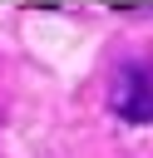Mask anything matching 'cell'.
Masks as SVG:
<instances>
[{
	"label": "cell",
	"instance_id": "6da1fadb",
	"mask_svg": "<svg viewBox=\"0 0 153 158\" xmlns=\"http://www.w3.org/2000/svg\"><path fill=\"white\" fill-rule=\"evenodd\" d=\"M109 109L123 123H153V49L123 54L109 79Z\"/></svg>",
	"mask_w": 153,
	"mask_h": 158
},
{
	"label": "cell",
	"instance_id": "7a4b0ae2",
	"mask_svg": "<svg viewBox=\"0 0 153 158\" xmlns=\"http://www.w3.org/2000/svg\"><path fill=\"white\" fill-rule=\"evenodd\" d=\"M5 109H10V69L0 64V118H5Z\"/></svg>",
	"mask_w": 153,
	"mask_h": 158
}]
</instances>
